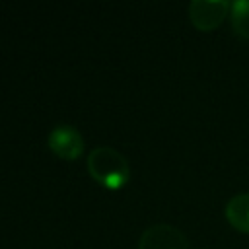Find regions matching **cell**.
<instances>
[{"instance_id": "1", "label": "cell", "mask_w": 249, "mask_h": 249, "mask_svg": "<svg viewBox=\"0 0 249 249\" xmlns=\"http://www.w3.org/2000/svg\"><path fill=\"white\" fill-rule=\"evenodd\" d=\"M89 175L107 189H121L130 175L126 158L111 146H97L88 156Z\"/></svg>"}, {"instance_id": "2", "label": "cell", "mask_w": 249, "mask_h": 249, "mask_svg": "<svg viewBox=\"0 0 249 249\" xmlns=\"http://www.w3.org/2000/svg\"><path fill=\"white\" fill-rule=\"evenodd\" d=\"M138 249H191L189 239L171 224H154L138 239Z\"/></svg>"}, {"instance_id": "3", "label": "cell", "mask_w": 249, "mask_h": 249, "mask_svg": "<svg viewBox=\"0 0 249 249\" xmlns=\"http://www.w3.org/2000/svg\"><path fill=\"white\" fill-rule=\"evenodd\" d=\"M230 6L231 4L226 0H193L189 4V18L196 29L210 31L222 23Z\"/></svg>"}, {"instance_id": "4", "label": "cell", "mask_w": 249, "mask_h": 249, "mask_svg": "<svg viewBox=\"0 0 249 249\" xmlns=\"http://www.w3.org/2000/svg\"><path fill=\"white\" fill-rule=\"evenodd\" d=\"M47 142H49V148L53 150V154H56L62 160H76L84 152L82 134L74 126H68V124H60V126L53 128Z\"/></svg>"}, {"instance_id": "5", "label": "cell", "mask_w": 249, "mask_h": 249, "mask_svg": "<svg viewBox=\"0 0 249 249\" xmlns=\"http://www.w3.org/2000/svg\"><path fill=\"white\" fill-rule=\"evenodd\" d=\"M226 220L239 231L249 233V193L233 195L224 208Z\"/></svg>"}, {"instance_id": "6", "label": "cell", "mask_w": 249, "mask_h": 249, "mask_svg": "<svg viewBox=\"0 0 249 249\" xmlns=\"http://www.w3.org/2000/svg\"><path fill=\"white\" fill-rule=\"evenodd\" d=\"M230 19L233 31L239 37L249 39V0H235L230 6Z\"/></svg>"}]
</instances>
